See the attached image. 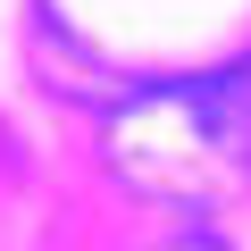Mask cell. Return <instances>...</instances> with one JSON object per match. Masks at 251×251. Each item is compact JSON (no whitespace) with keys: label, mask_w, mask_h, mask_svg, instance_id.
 <instances>
[{"label":"cell","mask_w":251,"mask_h":251,"mask_svg":"<svg viewBox=\"0 0 251 251\" xmlns=\"http://www.w3.org/2000/svg\"><path fill=\"white\" fill-rule=\"evenodd\" d=\"M109 168L176 209H226L251 193V59L168 75L109 109Z\"/></svg>","instance_id":"6da1fadb"},{"label":"cell","mask_w":251,"mask_h":251,"mask_svg":"<svg viewBox=\"0 0 251 251\" xmlns=\"http://www.w3.org/2000/svg\"><path fill=\"white\" fill-rule=\"evenodd\" d=\"M176 251H209V243H176Z\"/></svg>","instance_id":"7a4b0ae2"}]
</instances>
